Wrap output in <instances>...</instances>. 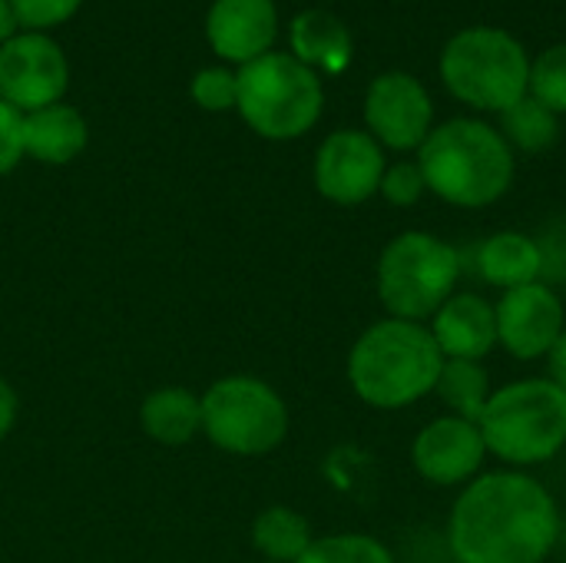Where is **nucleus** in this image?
<instances>
[{
	"mask_svg": "<svg viewBox=\"0 0 566 563\" xmlns=\"http://www.w3.org/2000/svg\"><path fill=\"white\" fill-rule=\"evenodd\" d=\"M557 498L531 471H481L461 488L448 544L454 563H544L560 544Z\"/></svg>",
	"mask_w": 566,
	"mask_h": 563,
	"instance_id": "1",
	"label": "nucleus"
},
{
	"mask_svg": "<svg viewBox=\"0 0 566 563\" xmlns=\"http://www.w3.org/2000/svg\"><path fill=\"white\" fill-rule=\"evenodd\" d=\"M444 355L428 322L385 315L352 345L345 375L358 402L375 411H401L434 395Z\"/></svg>",
	"mask_w": 566,
	"mask_h": 563,
	"instance_id": "2",
	"label": "nucleus"
},
{
	"mask_svg": "<svg viewBox=\"0 0 566 563\" xmlns=\"http://www.w3.org/2000/svg\"><path fill=\"white\" fill-rule=\"evenodd\" d=\"M428 192L458 209H488L507 196L517 173V156L497 126L458 116L438 123L418 149Z\"/></svg>",
	"mask_w": 566,
	"mask_h": 563,
	"instance_id": "3",
	"label": "nucleus"
},
{
	"mask_svg": "<svg viewBox=\"0 0 566 563\" xmlns=\"http://www.w3.org/2000/svg\"><path fill=\"white\" fill-rule=\"evenodd\" d=\"M488 455L504 468L531 471L566 448V392L547 375L517 378L491 392L478 421Z\"/></svg>",
	"mask_w": 566,
	"mask_h": 563,
	"instance_id": "4",
	"label": "nucleus"
},
{
	"mask_svg": "<svg viewBox=\"0 0 566 563\" xmlns=\"http://www.w3.org/2000/svg\"><path fill=\"white\" fill-rule=\"evenodd\" d=\"M464 275L461 249L448 239L408 229L385 242L375 269V289L391 319L431 322V315L458 292Z\"/></svg>",
	"mask_w": 566,
	"mask_h": 563,
	"instance_id": "5",
	"label": "nucleus"
},
{
	"mask_svg": "<svg viewBox=\"0 0 566 563\" xmlns=\"http://www.w3.org/2000/svg\"><path fill=\"white\" fill-rule=\"evenodd\" d=\"M441 80L468 106L504 113L531 83V56L524 43L501 27H468L441 50Z\"/></svg>",
	"mask_w": 566,
	"mask_h": 563,
	"instance_id": "6",
	"label": "nucleus"
},
{
	"mask_svg": "<svg viewBox=\"0 0 566 563\" xmlns=\"http://www.w3.org/2000/svg\"><path fill=\"white\" fill-rule=\"evenodd\" d=\"M235 110L265 139H295L305 136L325 106L322 80L312 66L292 53H265L245 63L239 73Z\"/></svg>",
	"mask_w": 566,
	"mask_h": 563,
	"instance_id": "7",
	"label": "nucleus"
},
{
	"mask_svg": "<svg viewBox=\"0 0 566 563\" xmlns=\"http://www.w3.org/2000/svg\"><path fill=\"white\" fill-rule=\"evenodd\" d=\"M202 398V435L226 455L262 458L289 435V405L255 375H226Z\"/></svg>",
	"mask_w": 566,
	"mask_h": 563,
	"instance_id": "8",
	"label": "nucleus"
},
{
	"mask_svg": "<svg viewBox=\"0 0 566 563\" xmlns=\"http://www.w3.org/2000/svg\"><path fill=\"white\" fill-rule=\"evenodd\" d=\"M70 83L63 50L43 33H13L0 43V100L20 113L60 103Z\"/></svg>",
	"mask_w": 566,
	"mask_h": 563,
	"instance_id": "9",
	"label": "nucleus"
},
{
	"mask_svg": "<svg viewBox=\"0 0 566 563\" xmlns=\"http://www.w3.org/2000/svg\"><path fill=\"white\" fill-rule=\"evenodd\" d=\"M365 123L368 133L381 143V149H421V143L434 129L431 93L411 73H381L365 93Z\"/></svg>",
	"mask_w": 566,
	"mask_h": 563,
	"instance_id": "10",
	"label": "nucleus"
},
{
	"mask_svg": "<svg viewBox=\"0 0 566 563\" xmlns=\"http://www.w3.org/2000/svg\"><path fill=\"white\" fill-rule=\"evenodd\" d=\"M497 315V348L517 362H541L564 335V299L551 282H531L511 292H501L494 302Z\"/></svg>",
	"mask_w": 566,
	"mask_h": 563,
	"instance_id": "11",
	"label": "nucleus"
},
{
	"mask_svg": "<svg viewBox=\"0 0 566 563\" xmlns=\"http://www.w3.org/2000/svg\"><path fill=\"white\" fill-rule=\"evenodd\" d=\"M385 169V149L368 129H338L315 153V189L335 206H361L378 192Z\"/></svg>",
	"mask_w": 566,
	"mask_h": 563,
	"instance_id": "12",
	"label": "nucleus"
},
{
	"mask_svg": "<svg viewBox=\"0 0 566 563\" xmlns=\"http://www.w3.org/2000/svg\"><path fill=\"white\" fill-rule=\"evenodd\" d=\"M488 461V445L478 421L441 415L428 421L411 441L415 471L434 488H464L471 484Z\"/></svg>",
	"mask_w": 566,
	"mask_h": 563,
	"instance_id": "13",
	"label": "nucleus"
},
{
	"mask_svg": "<svg viewBox=\"0 0 566 563\" xmlns=\"http://www.w3.org/2000/svg\"><path fill=\"white\" fill-rule=\"evenodd\" d=\"M275 33H279L275 0H216L206 17V37L212 50L239 66L272 53Z\"/></svg>",
	"mask_w": 566,
	"mask_h": 563,
	"instance_id": "14",
	"label": "nucleus"
},
{
	"mask_svg": "<svg viewBox=\"0 0 566 563\" xmlns=\"http://www.w3.org/2000/svg\"><path fill=\"white\" fill-rule=\"evenodd\" d=\"M448 362H484L497 348L494 302L478 292H454L428 322Z\"/></svg>",
	"mask_w": 566,
	"mask_h": 563,
	"instance_id": "15",
	"label": "nucleus"
},
{
	"mask_svg": "<svg viewBox=\"0 0 566 563\" xmlns=\"http://www.w3.org/2000/svg\"><path fill=\"white\" fill-rule=\"evenodd\" d=\"M474 269L488 285L511 292L531 282H544V249L534 236L504 229L478 246Z\"/></svg>",
	"mask_w": 566,
	"mask_h": 563,
	"instance_id": "16",
	"label": "nucleus"
},
{
	"mask_svg": "<svg viewBox=\"0 0 566 563\" xmlns=\"http://www.w3.org/2000/svg\"><path fill=\"white\" fill-rule=\"evenodd\" d=\"M86 149V119L66 103L23 113V156L46 166H66Z\"/></svg>",
	"mask_w": 566,
	"mask_h": 563,
	"instance_id": "17",
	"label": "nucleus"
},
{
	"mask_svg": "<svg viewBox=\"0 0 566 563\" xmlns=\"http://www.w3.org/2000/svg\"><path fill=\"white\" fill-rule=\"evenodd\" d=\"M352 50V33L332 10H302L292 20V56L305 66L342 73Z\"/></svg>",
	"mask_w": 566,
	"mask_h": 563,
	"instance_id": "18",
	"label": "nucleus"
},
{
	"mask_svg": "<svg viewBox=\"0 0 566 563\" xmlns=\"http://www.w3.org/2000/svg\"><path fill=\"white\" fill-rule=\"evenodd\" d=\"M139 425L146 438H153L156 445L179 448L196 435H202V398L176 385L156 388L143 398Z\"/></svg>",
	"mask_w": 566,
	"mask_h": 563,
	"instance_id": "19",
	"label": "nucleus"
},
{
	"mask_svg": "<svg viewBox=\"0 0 566 563\" xmlns=\"http://www.w3.org/2000/svg\"><path fill=\"white\" fill-rule=\"evenodd\" d=\"M312 541V524L285 504H272L252 521V548L269 563H298Z\"/></svg>",
	"mask_w": 566,
	"mask_h": 563,
	"instance_id": "20",
	"label": "nucleus"
},
{
	"mask_svg": "<svg viewBox=\"0 0 566 563\" xmlns=\"http://www.w3.org/2000/svg\"><path fill=\"white\" fill-rule=\"evenodd\" d=\"M491 392L494 388H491V375H488L484 362H448L444 358V368H441L434 395L441 398L448 415H458V418H468V421H481Z\"/></svg>",
	"mask_w": 566,
	"mask_h": 563,
	"instance_id": "21",
	"label": "nucleus"
},
{
	"mask_svg": "<svg viewBox=\"0 0 566 563\" xmlns=\"http://www.w3.org/2000/svg\"><path fill=\"white\" fill-rule=\"evenodd\" d=\"M501 136L511 143L514 153H544L557 143L560 119L554 110H547L541 100L527 93L501 113Z\"/></svg>",
	"mask_w": 566,
	"mask_h": 563,
	"instance_id": "22",
	"label": "nucleus"
},
{
	"mask_svg": "<svg viewBox=\"0 0 566 563\" xmlns=\"http://www.w3.org/2000/svg\"><path fill=\"white\" fill-rule=\"evenodd\" d=\"M298 563H395V554L385 541L371 534L345 531V534L315 538Z\"/></svg>",
	"mask_w": 566,
	"mask_h": 563,
	"instance_id": "23",
	"label": "nucleus"
},
{
	"mask_svg": "<svg viewBox=\"0 0 566 563\" xmlns=\"http://www.w3.org/2000/svg\"><path fill=\"white\" fill-rule=\"evenodd\" d=\"M527 93L541 100L557 116L566 113V43L547 46L537 60H531V83Z\"/></svg>",
	"mask_w": 566,
	"mask_h": 563,
	"instance_id": "24",
	"label": "nucleus"
},
{
	"mask_svg": "<svg viewBox=\"0 0 566 563\" xmlns=\"http://www.w3.org/2000/svg\"><path fill=\"white\" fill-rule=\"evenodd\" d=\"M235 96H239V76L226 66H206L192 76V100L209 113L232 110Z\"/></svg>",
	"mask_w": 566,
	"mask_h": 563,
	"instance_id": "25",
	"label": "nucleus"
},
{
	"mask_svg": "<svg viewBox=\"0 0 566 563\" xmlns=\"http://www.w3.org/2000/svg\"><path fill=\"white\" fill-rule=\"evenodd\" d=\"M378 192L391 202V206H415L421 202V196L428 192V183H424V173L418 166V159H401V163H391L381 176V186Z\"/></svg>",
	"mask_w": 566,
	"mask_h": 563,
	"instance_id": "26",
	"label": "nucleus"
},
{
	"mask_svg": "<svg viewBox=\"0 0 566 563\" xmlns=\"http://www.w3.org/2000/svg\"><path fill=\"white\" fill-rule=\"evenodd\" d=\"M80 3L83 0H10L17 23L30 27L33 33L56 27V23H66L80 10Z\"/></svg>",
	"mask_w": 566,
	"mask_h": 563,
	"instance_id": "27",
	"label": "nucleus"
},
{
	"mask_svg": "<svg viewBox=\"0 0 566 563\" xmlns=\"http://www.w3.org/2000/svg\"><path fill=\"white\" fill-rule=\"evenodd\" d=\"M23 159V113L0 100V176L17 169Z\"/></svg>",
	"mask_w": 566,
	"mask_h": 563,
	"instance_id": "28",
	"label": "nucleus"
},
{
	"mask_svg": "<svg viewBox=\"0 0 566 563\" xmlns=\"http://www.w3.org/2000/svg\"><path fill=\"white\" fill-rule=\"evenodd\" d=\"M13 425H17V392L0 375V441L13 431Z\"/></svg>",
	"mask_w": 566,
	"mask_h": 563,
	"instance_id": "29",
	"label": "nucleus"
},
{
	"mask_svg": "<svg viewBox=\"0 0 566 563\" xmlns=\"http://www.w3.org/2000/svg\"><path fill=\"white\" fill-rule=\"evenodd\" d=\"M547 378L560 388V392H566V329L564 335L554 342V348L547 352Z\"/></svg>",
	"mask_w": 566,
	"mask_h": 563,
	"instance_id": "30",
	"label": "nucleus"
},
{
	"mask_svg": "<svg viewBox=\"0 0 566 563\" xmlns=\"http://www.w3.org/2000/svg\"><path fill=\"white\" fill-rule=\"evenodd\" d=\"M13 30H17L13 7H10V0H0V43H3V40H10V37H13Z\"/></svg>",
	"mask_w": 566,
	"mask_h": 563,
	"instance_id": "31",
	"label": "nucleus"
},
{
	"mask_svg": "<svg viewBox=\"0 0 566 563\" xmlns=\"http://www.w3.org/2000/svg\"><path fill=\"white\" fill-rule=\"evenodd\" d=\"M557 548H564L566 551V521H564V528H560V544H557Z\"/></svg>",
	"mask_w": 566,
	"mask_h": 563,
	"instance_id": "32",
	"label": "nucleus"
},
{
	"mask_svg": "<svg viewBox=\"0 0 566 563\" xmlns=\"http://www.w3.org/2000/svg\"><path fill=\"white\" fill-rule=\"evenodd\" d=\"M262 563H269V561H262Z\"/></svg>",
	"mask_w": 566,
	"mask_h": 563,
	"instance_id": "33",
	"label": "nucleus"
}]
</instances>
